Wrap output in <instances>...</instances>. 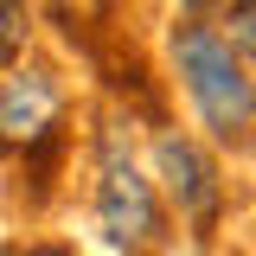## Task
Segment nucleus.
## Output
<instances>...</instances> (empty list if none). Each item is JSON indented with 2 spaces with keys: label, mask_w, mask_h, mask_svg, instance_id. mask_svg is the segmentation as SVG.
<instances>
[{
  "label": "nucleus",
  "mask_w": 256,
  "mask_h": 256,
  "mask_svg": "<svg viewBox=\"0 0 256 256\" xmlns=\"http://www.w3.org/2000/svg\"><path fill=\"white\" fill-rule=\"evenodd\" d=\"M173 52H180V77H186L205 128L224 134V141H244V128L256 122V90H250V77L237 70L230 45L218 32H205V26H180L173 32Z\"/></svg>",
  "instance_id": "nucleus-1"
},
{
  "label": "nucleus",
  "mask_w": 256,
  "mask_h": 256,
  "mask_svg": "<svg viewBox=\"0 0 256 256\" xmlns=\"http://www.w3.org/2000/svg\"><path fill=\"white\" fill-rule=\"evenodd\" d=\"M96 218L109 230V244H122V250H148L160 230V212H154V192L148 180L134 173V160L109 141L102 148V186H96Z\"/></svg>",
  "instance_id": "nucleus-2"
},
{
  "label": "nucleus",
  "mask_w": 256,
  "mask_h": 256,
  "mask_svg": "<svg viewBox=\"0 0 256 256\" xmlns=\"http://www.w3.org/2000/svg\"><path fill=\"white\" fill-rule=\"evenodd\" d=\"M58 122V84L45 70H13L0 90V148H32Z\"/></svg>",
  "instance_id": "nucleus-3"
},
{
  "label": "nucleus",
  "mask_w": 256,
  "mask_h": 256,
  "mask_svg": "<svg viewBox=\"0 0 256 256\" xmlns=\"http://www.w3.org/2000/svg\"><path fill=\"white\" fill-rule=\"evenodd\" d=\"M154 160H160V180H166V192L180 198V212H186V218L205 224L212 212H218V173H212V160L198 154L192 141H180V134H160Z\"/></svg>",
  "instance_id": "nucleus-4"
},
{
  "label": "nucleus",
  "mask_w": 256,
  "mask_h": 256,
  "mask_svg": "<svg viewBox=\"0 0 256 256\" xmlns=\"http://www.w3.org/2000/svg\"><path fill=\"white\" fill-rule=\"evenodd\" d=\"M224 26H230V52H244V58H256V0H230V13H224Z\"/></svg>",
  "instance_id": "nucleus-5"
},
{
  "label": "nucleus",
  "mask_w": 256,
  "mask_h": 256,
  "mask_svg": "<svg viewBox=\"0 0 256 256\" xmlns=\"http://www.w3.org/2000/svg\"><path fill=\"white\" fill-rule=\"evenodd\" d=\"M26 45V0H0V64Z\"/></svg>",
  "instance_id": "nucleus-6"
},
{
  "label": "nucleus",
  "mask_w": 256,
  "mask_h": 256,
  "mask_svg": "<svg viewBox=\"0 0 256 256\" xmlns=\"http://www.w3.org/2000/svg\"><path fill=\"white\" fill-rule=\"evenodd\" d=\"M26 256H64V250H52V244H45V250H26Z\"/></svg>",
  "instance_id": "nucleus-7"
},
{
  "label": "nucleus",
  "mask_w": 256,
  "mask_h": 256,
  "mask_svg": "<svg viewBox=\"0 0 256 256\" xmlns=\"http://www.w3.org/2000/svg\"><path fill=\"white\" fill-rule=\"evenodd\" d=\"M0 256H13V250H0Z\"/></svg>",
  "instance_id": "nucleus-8"
}]
</instances>
